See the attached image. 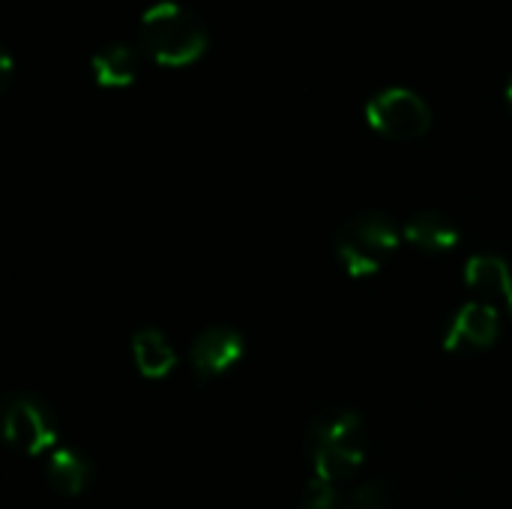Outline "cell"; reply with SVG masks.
<instances>
[{"label": "cell", "mask_w": 512, "mask_h": 509, "mask_svg": "<svg viewBox=\"0 0 512 509\" xmlns=\"http://www.w3.org/2000/svg\"><path fill=\"white\" fill-rule=\"evenodd\" d=\"M204 21L180 3H156L141 15V45L159 63L171 69L192 66L207 51Z\"/></svg>", "instance_id": "6da1fadb"}, {"label": "cell", "mask_w": 512, "mask_h": 509, "mask_svg": "<svg viewBox=\"0 0 512 509\" xmlns=\"http://www.w3.org/2000/svg\"><path fill=\"white\" fill-rule=\"evenodd\" d=\"M498 333H501L498 306L483 303V300H471L453 315V321L447 327V336H444V348L456 351V354L486 351V348H492L498 342Z\"/></svg>", "instance_id": "8992f818"}, {"label": "cell", "mask_w": 512, "mask_h": 509, "mask_svg": "<svg viewBox=\"0 0 512 509\" xmlns=\"http://www.w3.org/2000/svg\"><path fill=\"white\" fill-rule=\"evenodd\" d=\"M132 357H135L138 372L150 381L165 378L177 363L174 348L168 345L165 333H159L156 327H144L132 336Z\"/></svg>", "instance_id": "30bf717a"}, {"label": "cell", "mask_w": 512, "mask_h": 509, "mask_svg": "<svg viewBox=\"0 0 512 509\" xmlns=\"http://www.w3.org/2000/svg\"><path fill=\"white\" fill-rule=\"evenodd\" d=\"M465 285L477 294L483 303H504L512 309V276L507 261L498 255H474L465 267Z\"/></svg>", "instance_id": "ba28073f"}, {"label": "cell", "mask_w": 512, "mask_h": 509, "mask_svg": "<svg viewBox=\"0 0 512 509\" xmlns=\"http://www.w3.org/2000/svg\"><path fill=\"white\" fill-rule=\"evenodd\" d=\"M366 120L369 126L393 141H414L423 138L432 126V111L423 102V96H417L408 87H390L381 90L369 99L366 105Z\"/></svg>", "instance_id": "277c9868"}, {"label": "cell", "mask_w": 512, "mask_h": 509, "mask_svg": "<svg viewBox=\"0 0 512 509\" xmlns=\"http://www.w3.org/2000/svg\"><path fill=\"white\" fill-rule=\"evenodd\" d=\"M306 450L315 468V477L327 483H342L354 477L366 456V426L354 411H327L321 414L306 435Z\"/></svg>", "instance_id": "7a4b0ae2"}, {"label": "cell", "mask_w": 512, "mask_h": 509, "mask_svg": "<svg viewBox=\"0 0 512 509\" xmlns=\"http://www.w3.org/2000/svg\"><path fill=\"white\" fill-rule=\"evenodd\" d=\"M387 507V489L384 483H366V486H357L339 509H384Z\"/></svg>", "instance_id": "5bb4252c"}, {"label": "cell", "mask_w": 512, "mask_h": 509, "mask_svg": "<svg viewBox=\"0 0 512 509\" xmlns=\"http://www.w3.org/2000/svg\"><path fill=\"white\" fill-rule=\"evenodd\" d=\"M45 480L57 495L75 498L81 495L90 480H93V465L87 456H81L78 450H54L48 465H45Z\"/></svg>", "instance_id": "9c48e42d"}, {"label": "cell", "mask_w": 512, "mask_h": 509, "mask_svg": "<svg viewBox=\"0 0 512 509\" xmlns=\"http://www.w3.org/2000/svg\"><path fill=\"white\" fill-rule=\"evenodd\" d=\"M90 69L96 84L102 87H129L138 78V54L123 42L105 45L102 51L93 54Z\"/></svg>", "instance_id": "7c38bea8"}, {"label": "cell", "mask_w": 512, "mask_h": 509, "mask_svg": "<svg viewBox=\"0 0 512 509\" xmlns=\"http://www.w3.org/2000/svg\"><path fill=\"white\" fill-rule=\"evenodd\" d=\"M240 357H243V336L231 327H210L189 348V363L201 381L222 378L228 369L240 363Z\"/></svg>", "instance_id": "52a82bcc"}, {"label": "cell", "mask_w": 512, "mask_h": 509, "mask_svg": "<svg viewBox=\"0 0 512 509\" xmlns=\"http://www.w3.org/2000/svg\"><path fill=\"white\" fill-rule=\"evenodd\" d=\"M3 438L15 453L39 456L57 441V420L42 399L15 393L3 402Z\"/></svg>", "instance_id": "5b68a950"}, {"label": "cell", "mask_w": 512, "mask_h": 509, "mask_svg": "<svg viewBox=\"0 0 512 509\" xmlns=\"http://www.w3.org/2000/svg\"><path fill=\"white\" fill-rule=\"evenodd\" d=\"M9 75H12V60H9V54H3L0 57V90L9 84Z\"/></svg>", "instance_id": "9a60e30c"}, {"label": "cell", "mask_w": 512, "mask_h": 509, "mask_svg": "<svg viewBox=\"0 0 512 509\" xmlns=\"http://www.w3.org/2000/svg\"><path fill=\"white\" fill-rule=\"evenodd\" d=\"M510 315H512V309H510Z\"/></svg>", "instance_id": "e0dca14e"}, {"label": "cell", "mask_w": 512, "mask_h": 509, "mask_svg": "<svg viewBox=\"0 0 512 509\" xmlns=\"http://www.w3.org/2000/svg\"><path fill=\"white\" fill-rule=\"evenodd\" d=\"M339 504V495H336V486L321 480V477H312L303 489V498H300V509H336Z\"/></svg>", "instance_id": "4fadbf2b"}, {"label": "cell", "mask_w": 512, "mask_h": 509, "mask_svg": "<svg viewBox=\"0 0 512 509\" xmlns=\"http://www.w3.org/2000/svg\"><path fill=\"white\" fill-rule=\"evenodd\" d=\"M405 240L420 249V252H432V255H441V252H450L456 249L459 243V228L441 216V213H420L408 222L405 228Z\"/></svg>", "instance_id": "8fae6325"}, {"label": "cell", "mask_w": 512, "mask_h": 509, "mask_svg": "<svg viewBox=\"0 0 512 509\" xmlns=\"http://www.w3.org/2000/svg\"><path fill=\"white\" fill-rule=\"evenodd\" d=\"M399 249V228L384 213H360L336 234V258L351 276L378 273Z\"/></svg>", "instance_id": "3957f363"}, {"label": "cell", "mask_w": 512, "mask_h": 509, "mask_svg": "<svg viewBox=\"0 0 512 509\" xmlns=\"http://www.w3.org/2000/svg\"><path fill=\"white\" fill-rule=\"evenodd\" d=\"M507 102H510V108H512V78H510V87H507Z\"/></svg>", "instance_id": "2e32d148"}]
</instances>
